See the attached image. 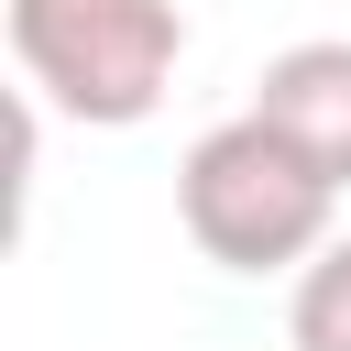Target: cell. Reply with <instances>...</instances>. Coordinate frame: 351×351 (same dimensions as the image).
<instances>
[{"label":"cell","instance_id":"6da1fadb","mask_svg":"<svg viewBox=\"0 0 351 351\" xmlns=\"http://www.w3.org/2000/svg\"><path fill=\"white\" fill-rule=\"evenodd\" d=\"M329 208H340V186H329L263 110L197 132L186 165H176V219H186V241H197L219 274L318 263V252H329Z\"/></svg>","mask_w":351,"mask_h":351},{"label":"cell","instance_id":"7a4b0ae2","mask_svg":"<svg viewBox=\"0 0 351 351\" xmlns=\"http://www.w3.org/2000/svg\"><path fill=\"white\" fill-rule=\"evenodd\" d=\"M11 55L44 110H66L88 132H132L176 88L186 11L176 0H11Z\"/></svg>","mask_w":351,"mask_h":351},{"label":"cell","instance_id":"3957f363","mask_svg":"<svg viewBox=\"0 0 351 351\" xmlns=\"http://www.w3.org/2000/svg\"><path fill=\"white\" fill-rule=\"evenodd\" d=\"M252 110L329 176V186H351V33H318V44H285L274 66H263V88H252Z\"/></svg>","mask_w":351,"mask_h":351},{"label":"cell","instance_id":"277c9868","mask_svg":"<svg viewBox=\"0 0 351 351\" xmlns=\"http://www.w3.org/2000/svg\"><path fill=\"white\" fill-rule=\"evenodd\" d=\"M285 340H296V351H351V241H329L318 263H296Z\"/></svg>","mask_w":351,"mask_h":351}]
</instances>
